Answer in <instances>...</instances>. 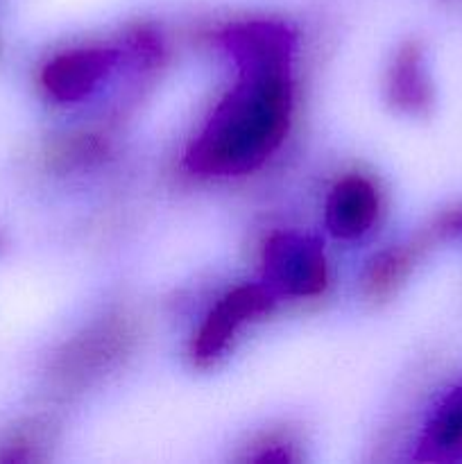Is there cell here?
<instances>
[{
  "instance_id": "obj_1",
  "label": "cell",
  "mask_w": 462,
  "mask_h": 464,
  "mask_svg": "<svg viewBox=\"0 0 462 464\" xmlns=\"http://www.w3.org/2000/svg\"><path fill=\"white\" fill-rule=\"evenodd\" d=\"M234 89L222 98L188 148L186 163L199 175H243L281 145L290 122L293 91L288 63H243Z\"/></svg>"
},
{
  "instance_id": "obj_2",
  "label": "cell",
  "mask_w": 462,
  "mask_h": 464,
  "mask_svg": "<svg viewBox=\"0 0 462 464\" xmlns=\"http://www.w3.org/2000/svg\"><path fill=\"white\" fill-rule=\"evenodd\" d=\"M265 279L290 297H313L326 285V261L320 243L299 234H274L263 254Z\"/></svg>"
},
{
  "instance_id": "obj_3",
  "label": "cell",
  "mask_w": 462,
  "mask_h": 464,
  "mask_svg": "<svg viewBox=\"0 0 462 464\" xmlns=\"http://www.w3.org/2000/svg\"><path fill=\"white\" fill-rule=\"evenodd\" d=\"M270 306L272 295L261 285H240V288L225 295L216 304V308L208 313L204 324L199 326L197 335H195L193 347H190L195 362L208 365V362L217 361L229 347L234 335L238 334L240 326L254 317H261L263 313L270 311Z\"/></svg>"
},
{
  "instance_id": "obj_4",
  "label": "cell",
  "mask_w": 462,
  "mask_h": 464,
  "mask_svg": "<svg viewBox=\"0 0 462 464\" xmlns=\"http://www.w3.org/2000/svg\"><path fill=\"white\" fill-rule=\"evenodd\" d=\"M118 54L109 48H77L45 63L41 84L59 102L84 100L116 66Z\"/></svg>"
},
{
  "instance_id": "obj_5",
  "label": "cell",
  "mask_w": 462,
  "mask_h": 464,
  "mask_svg": "<svg viewBox=\"0 0 462 464\" xmlns=\"http://www.w3.org/2000/svg\"><path fill=\"white\" fill-rule=\"evenodd\" d=\"M379 216V195L362 177H344L326 202V227L338 238H361Z\"/></svg>"
},
{
  "instance_id": "obj_6",
  "label": "cell",
  "mask_w": 462,
  "mask_h": 464,
  "mask_svg": "<svg viewBox=\"0 0 462 464\" xmlns=\"http://www.w3.org/2000/svg\"><path fill=\"white\" fill-rule=\"evenodd\" d=\"M225 48L236 63H290L294 48L293 32L276 23H240L222 34Z\"/></svg>"
},
{
  "instance_id": "obj_7",
  "label": "cell",
  "mask_w": 462,
  "mask_h": 464,
  "mask_svg": "<svg viewBox=\"0 0 462 464\" xmlns=\"http://www.w3.org/2000/svg\"><path fill=\"white\" fill-rule=\"evenodd\" d=\"M419 458L457 460L462 458V385L438 406L426 426Z\"/></svg>"
},
{
  "instance_id": "obj_8",
  "label": "cell",
  "mask_w": 462,
  "mask_h": 464,
  "mask_svg": "<svg viewBox=\"0 0 462 464\" xmlns=\"http://www.w3.org/2000/svg\"><path fill=\"white\" fill-rule=\"evenodd\" d=\"M390 100L406 111H424L430 102V84L419 45L401 48L390 72Z\"/></svg>"
},
{
  "instance_id": "obj_9",
  "label": "cell",
  "mask_w": 462,
  "mask_h": 464,
  "mask_svg": "<svg viewBox=\"0 0 462 464\" xmlns=\"http://www.w3.org/2000/svg\"><path fill=\"white\" fill-rule=\"evenodd\" d=\"M412 267L410 249H390L371 261L365 276V288L371 297H385L392 293Z\"/></svg>"
}]
</instances>
